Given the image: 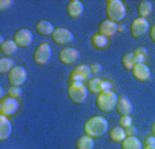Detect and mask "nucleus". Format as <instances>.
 Listing matches in <instances>:
<instances>
[{
	"label": "nucleus",
	"mask_w": 155,
	"mask_h": 149,
	"mask_svg": "<svg viewBox=\"0 0 155 149\" xmlns=\"http://www.w3.org/2000/svg\"><path fill=\"white\" fill-rule=\"evenodd\" d=\"M76 149H94V138L82 135L76 139Z\"/></svg>",
	"instance_id": "nucleus-23"
},
{
	"label": "nucleus",
	"mask_w": 155,
	"mask_h": 149,
	"mask_svg": "<svg viewBox=\"0 0 155 149\" xmlns=\"http://www.w3.org/2000/svg\"><path fill=\"white\" fill-rule=\"evenodd\" d=\"M105 15L107 20L112 22H120L126 17V6L120 0H107L105 2Z\"/></svg>",
	"instance_id": "nucleus-2"
},
{
	"label": "nucleus",
	"mask_w": 155,
	"mask_h": 149,
	"mask_svg": "<svg viewBox=\"0 0 155 149\" xmlns=\"http://www.w3.org/2000/svg\"><path fill=\"white\" fill-rule=\"evenodd\" d=\"M130 126H133V120H132V116H130V115L119 117V127L127 128V127H130Z\"/></svg>",
	"instance_id": "nucleus-29"
},
{
	"label": "nucleus",
	"mask_w": 155,
	"mask_h": 149,
	"mask_svg": "<svg viewBox=\"0 0 155 149\" xmlns=\"http://www.w3.org/2000/svg\"><path fill=\"white\" fill-rule=\"evenodd\" d=\"M115 109L120 116H127V115L132 113L133 105H132V102H130L129 98L122 95V97H118V102H116Z\"/></svg>",
	"instance_id": "nucleus-15"
},
{
	"label": "nucleus",
	"mask_w": 155,
	"mask_h": 149,
	"mask_svg": "<svg viewBox=\"0 0 155 149\" xmlns=\"http://www.w3.org/2000/svg\"><path fill=\"white\" fill-rule=\"evenodd\" d=\"M89 95V90L84 83H79V81H72L68 84V97L72 102L75 104H83L87 100Z\"/></svg>",
	"instance_id": "nucleus-4"
},
{
	"label": "nucleus",
	"mask_w": 155,
	"mask_h": 149,
	"mask_svg": "<svg viewBox=\"0 0 155 149\" xmlns=\"http://www.w3.org/2000/svg\"><path fill=\"white\" fill-rule=\"evenodd\" d=\"M35 30L42 36H51L53 32L55 30V28L53 26V24L47 20H42L39 21L38 24L35 25Z\"/></svg>",
	"instance_id": "nucleus-19"
},
{
	"label": "nucleus",
	"mask_w": 155,
	"mask_h": 149,
	"mask_svg": "<svg viewBox=\"0 0 155 149\" xmlns=\"http://www.w3.org/2000/svg\"><path fill=\"white\" fill-rule=\"evenodd\" d=\"M116 102H118V95L114 93L112 90L103 91L100 94H97L96 98V106L97 109L103 112V113H108L112 109H115Z\"/></svg>",
	"instance_id": "nucleus-3"
},
{
	"label": "nucleus",
	"mask_w": 155,
	"mask_h": 149,
	"mask_svg": "<svg viewBox=\"0 0 155 149\" xmlns=\"http://www.w3.org/2000/svg\"><path fill=\"white\" fill-rule=\"evenodd\" d=\"M143 149H155V145H145Z\"/></svg>",
	"instance_id": "nucleus-37"
},
{
	"label": "nucleus",
	"mask_w": 155,
	"mask_h": 149,
	"mask_svg": "<svg viewBox=\"0 0 155 149\" xmlns=\"http://www.w3.org/2000/svg\"><path fill=\"white\" fill-rule=\"evenodd\" d=\"M125 29V25H118V32H122Z\"/></svg>",
	"instance_id": "nucleus-38"
},
{
	"label": "nucleus",
	"mask_w": 155,
	"mask_h": 149,
	"mask_svg": "<svg viewBox=\"0 0 155 149\" xmlns=\"http://www.w3.org/2000/svg\"><path fill=\"white\" fill-rule=\"evenodd\" d=\"M13 0H2L0 2V10H6V8H8L10 6H13Z\"/></svg>",
	"instance_id": "nucleus-33"
},
{
	"label": "nucleus",
	"mask_w": 155,
	"mask_h": 149,
	"mask_svg": "<svg viewBox=\"0 0 155 149\" xmlns=\"http://www.w3.org/2000/svg\"><path fill=\"white\" fill-rule=\"evenodd\" d=\"M79 57H81L79 50L74 49V47H64L58 54V58L64 65H74L79 59Z\"/></svg>",
	"instance_id": "nucleus-12"
},
{
	"label": "nucleus",
	"mask_w": 155,
	"mask_h": 149,
	"mask_svg": "<svg viewBox=\"0 0 155 149\" xmlns=\"http://www.w3.org/2000/svg\"><path fill=\"white\" fill-rule=\"evenodd\" d=\"M14 66H15L14 61L11 58H8V57H4V58L0 59V72L2 73H8Z\"/></svg>",
	"instance_id": "nucleus-28"
},
{
	"label": "nucleus",
	"mask_w": 155,
	"mask_h": 149,
	"mask_svg": "<svg viewBox=\"0 0 155 149\" xmlns=\"http://www.w3.org/2000/svg\"><path fill=\"white\" fill-rule=\"evenodd\" d=\"M108 43H110L108 37H105L104 35H101V33H98V32L93 33V35L90 36V44H91V47H93V49H96V50H98V51L107 49V47H108Z\"/></svg>",
	"instance_id": "nucleus-17"
},
{
	"label": "nucleus",
	"mask_w": 155,
	"mask_h": 149,
	"mask_svg": "<svg viewBox=\"0 0 155 149\" xmlns=\"http://www.w3.org/2000/svg\"><path fill=\"white\" fill-rule=\"evenodd\" d=\"M118 32V24L112 22L110 20H104L101 21V24L98 25V33L104 35L105 37H111Z\"/></svg>",
	"instance_id": "nucleus-16"
},
{
	"label": "nucleus",
	"mask_w": 155,
	"mask_h": 149,
	"mask_svg": "<svg viewBox=\"0 0 155 149\" xmlns=\"http://www.w3.org/2000/svg\"><path fill=\"white\" fill-rule=\"evenodd\" d=\"M144 144H145V145H155V137L154 135L147 137V138H145V141H144Z\"/></svg>",
	"instance_id": "nucleus-35"
},
{
	"label": "nucleus",
	"mask_w": 155,
	"mask_h": 149,
	"mask_svg": "<svg viewBox=\"0 0 155 149\" xmlns=\"http://www.w3.org/2000/svg\"><path fill=\"white\" fill-rule=\"evenodd\" d=\"M83 11H84V7L81 0H71V2H68L67 14L71 20H78L79 17H82Z\"/></svg>",
	"instance_id": "nucleus-14"
},
{
	"label": "nucleus",
	"mask_w": 155,
	"mask_h": 149,
	"mask_svg": "<svg viewBox=\"0 0 155 149\" xmlns=\"http://www.w3.org/2000/svg\"><path fill=\"white\" fill-rule=\"evenodd\" d=\"M19 109V102L15 98H11L8 95L6 97H2L0 100V116H6L10 117L15 115Z\"/></svg>",
	"instance_id": "nucleus-8"
},
{
	"label": "nucleus",
	"mask_w": 155,
	"mask_h": 149,
	"mask_svg": "<svg viewBox=\"0 0 155 149\" xmlns=\"http://www.w3.org/2000/svg\"><path fill=\"white\" fill-rule=\"evenodd\" d=\"M108 130V122L104 116H90L83 124L84 135L91 138H100Z\"/></svg>",
	"instance_id": "nucleus-1"
},
{
	"label": "nucleus",
	"mask_w": 155,
	"mask_h": 149,
	"mask_svg": "<svg viewBox=\"0 0 155 149\" xmlns=\"http://www.w3.org/2000/svg\"><path fill=\"white\" fill-rule=\"evenodd\" d=\"M120 149H143V144L137 137H126L120 142Z\"/></svg>",
	"instance_id": "nucleus-21"
},
{
	"label": "nucleus",
	"mask_w": 155,
	"mask_h": 149,
	"mask_svg": "<svg viewBox=\"0 0 155 149\" xmlns=\"http://www.w3.org/2000/svg\"><path fill=\"white\" fill-rule=\"evenodd\" d=\"M90 76H91L90 66L86 64H79V65H76V66L72 69L71 73H69L68 81H69V83H72V81L86 83V81L90 80Z\"/></svg>",
	"instance_id": "nucleus-6"
},
{
	"label": "nucleus",
	"mask_w": 155,
	"mask_h": 149,
	"mask_svg": "<svg viewBox=\"0 0 155 149\" xmlns=\"http://www.w3.org/2000/svg\"><path fill=\"white\" fill-rule=\"evenodd\" d=\"M17 50H18V46H17V43L14 40H4L3 43H0V51L6 57L15 54Z\"/></svg>",
	"instance_id": "nucleus-20"
},
{
	"label": "nucleus",
	"mask_w": 155,
	"mask_h": 149,
	"mask_svg": "<svg viewBox=\"0 0 155 149\" xmlns=\"http://www.w3.org/2000/svg\"><path fill=\"white\" fill-rule=\"evenodd\" d=\"M132 74L137 81L144 83V81H148L150 79H151V69L148 68V65L147 64L139 62V64H136L134 66H133Z\"/></svg>",
	"instance_id": "nucleus-13"
},
{
	"label": "nucleus",
	"mask_w": 155,
	"mask_h": 149,
	"mask_svg": "<svg viewBox=\"0 0 155 149\" xmlns=\"http://www.w3.org/2000/svg\"><path fill=\"white\" fill-rule=\"evenodd\" d=\"M151 133H152V135L155 137V122L151 124Z\"/></svg>",
	"instance_id": "nucleus-36"
},
{
	"label": "nucleus",
	"mask_w": 155,
	"mask_h": 149,
	"mask_svg": "<svg viewBox=\"0 0 155 149\" xmlns=\"http://www.w3.org/2000/svg\"><path fill=\"white\" fill-rule=\"evenodd\" d=\"M148 35H150V39H151V42H152V43H155V24H154L152 26H150Z\"/></svg>",
	"instance_id": "nucleus-34"
},
{
	"label": "nucleus",
	"mask_w": 155,
	"mask_h": 149,
	"mask_svg": "<svg viewBox=\"0 0 155 149\" xmlns=\"http://www.w3.org/2000/svg\"><path fill=\"white\" fill-rule=\"evenodd\" d=\"M33 61L36 65H46L51 59V46L48 43H40L33 51Z\"/></svg>",
	"instance_id": "nucleus-7"
},
{
	"label": "nucleus",
	"mask_w": 155,
	"mask_h": 149,
	"mask_svg": "<svg viewBox=\"0 0 155 149\" xmlns=\"http://www.w3.org/2000/svg\"><path fill=\"white\" fill-rule=\"evenodd\" d=\"M21 94H22L21 87H11V86H10V88L7 90V95L11 98H15V100H18V98L21 97Z\"/></svg>",
	"instance_id": "nucleus-30"
},
{
	"label": "nucleus",
	"mask_w": 155,
	"mask_h": 149,
	"mask_svg": "<svg viewBox=\"0 0 155 149\" xmlns=\"http://www.w3.org/2000/svg\"><path fill=\"white\" fill-rule=\"evenodd\" d=\"M26 79H28V72L21 65H15L7 73V80L11 87H22L26 83Z\"/></svg>",
	"instance_id": "nucleus-5"
},
{
	"label": "nucleus",
	"mask_w": 155,
	"mask_h": 149,
	"mask_svg": "<svg viewBox=\"0 0 155 149\" xmlns=\"http://www.w3.org/2000/svg\"><path fill=\"white\" fill-rule=\"evenodd\" d=\"M133 54H134V58H136V62H137V64H139V62L145 64L147 58H148V51H147L145 47H139V49H136L134 51H133Z\"/></svg>",
	"instance_id": "nucleus-27"
},
{
	"label": "nucleus",
	"mask_w": 155,
	"mask_h": 149,
	"mask_svg": "<svg viewBox=\"0 0 155 149\" xmlns=\"http://www.w3.org/2000/svg\"><path fill=\"white\" fill-rule=\"evenodd\" d=\"M110 138L114 142H122L123 139L126 138L125 128H122V127H114L110 131Z\"/></svg>",
	"instance_id": "nucleus-24"
},
{
	"label": "nucleus",
	"mask_w": 155,
	"mask_h": 149,
	"mask_svg": "<svg viewBox=\"0 0 155 149\" xmlns=\"http://www.w3.org/2000/svg\"><path fill=\"white\" fill-rule=\"evenodd\" d=\"M152 3L148 2V0H141L139 3V15L140 18H145L147 20V17H150L152 14Z\"/></svg>",
	"instance_id": "nucleus-22"
},
{
	"label": "nucleus",
	"mask_w": 155,
	"mask_h": 149,
	"mask_svg": "<svg viewBox=\"0 0 155 149\" xmlns=\"http://www.w3.org/2000/svg\"><path fill=\"white\" fill-rule=\"evenodd\" d=\"M51 40L55 44L65 46L74 42V33L68 28H55V30L51 35Z\"/></svg>",
	"instance_id": "nucleus-10"
},
{
	"label": "nucleus",
	"mask_w": 155,
	"mask_h": 149,
	"mask_svg": "<svg viewBox=\"0 0 155 149\" xmlns=\"http://www.w3.org/2000/svg\"><path fill=\"white\" fill-rule=\"evenodd\" d=\"M120 61H122L123 68L127 69V71H132L133 66L137 64V62H136V58H134V54H133V52H126V54H123Z\"/></svg>",
	"instance_id": "nucleus-25"
},
{
	"label": "nucleus",
	"mask_w": 155,
	"mask_h": 149,
	"mask_svg": "<svg viewBox=\"0 0 155 149\" xmlns=\"http://www.w3.org/2000/svg\"><path fill=\"white\" fill-rule=\"evenodd\" d=\"M101 80L103 79L94 78L87 81V90L90 91L91 94H100L101 93Z\"/></svg>",
	"instance_id": "nucleus-26"
},
{
	"label": "nucleus",
	"mask_w": 155,
	"mask_h": 149,
	"mask_svg": "<svg viewBox=\"0 0 155 149\" xmlns=\"http://www.w3.org/2000/svg\"><path fill=\"white\" fill-rule=\"evenodd\" d=\"M150 30V24L145 18H134L130 24V33L134 39H139V37H143L145 33Z\"/></svg>",
	"instance_id": "nucleus-9"
},
{
	"label": "nucleus",
	"mask_w": 155,
	"mask_h": 149,
	"mask_svg": "<svg viewBox=\"0 0 155 149\" xmlns=\"http://www.w3.org/2000/svg\"><path fill=\"white\" fill-rule=\"evenodd\" d=\"M14 42L17 43L18 47L26 49V47H29V46L32 44L33 33L29 29H26V28H21V29H18L15 33H14Z\"/></svg>",
	"instance_id": "nucleus-11"
},
{
	"label": "nucleus",
	"mask_w": 155,
	"mask_h": 149,
	"mask_svg": "<svg viewBox=\"0 0 155 149\" xmlns=\"http://www.w3.org/2000/svg\"><path fill=\"white\" fill-rule=\"evenodd\" d=\"M101 65L100 64H91L90 65V71H91V74H98L101 72Z\"/></svg>",
	"instance_id": "nucleus-32"
},
{
	"label": "nucleus",
	"mask_w": 155,
	"mask_h": 149,
	"mask_svg": "<svg viewBox=\"0 0 155 149\" xmlns=\"http://www.w3.org/2000/svg\"><path fill=\"white\" fill-rule=\"evenodd\" d=\"M125 133H126V137H136L137 135V128L134 126H130L127 128H125Z\"/></svg>",
	"instance_id": "nucleus-31"
},
{
	"label": "nucleus",
	"mask_w": 155,
	"mask_h": 149,
	"mask_svg": "<svg viewBox=\"0 0 155 149\" xmlns=\"http://www.w3.org/2000/svg\"><path fill=\"white\" fill-rule=\"evenodd\" d=\"M11 133H13V126H11V122L8 120V117L0 116V141L8 139Z\"/></svg>",
	"instance_id": "nucleus-18"
}]
</instances>
